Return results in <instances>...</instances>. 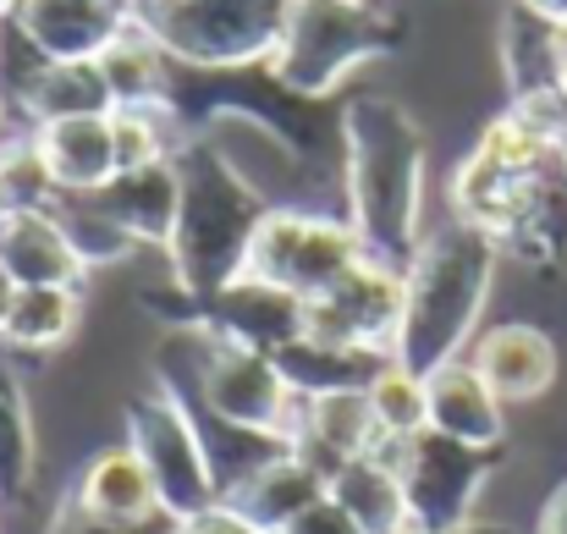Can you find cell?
<instances>
[{"label": "cell", "instance_id": "9c48e42d", "mask_svg": "<svg viewBox=\"0 0 567 534\" xmlns=\"http://www.w3.org/2000/svg\"><path fill=\"white\" fill-rule=\"evenodd\" d=\"M375 50V22L359 0H298L276 55V72L298 89H331L353 61Z\"/></svg>", "mask_w": 567, "mask_h": 534}, {"label": "cell", "instance_id": "30bf717a", "mask_svg": "<svg viewBox=\"0 0 567 534\" xmlns=\"http://www.w3.org/2000/svg\"><path fill=\"white\" fill-rule=\"evenodd\" d=\"M11 22L44 61H94L127 28V6L122 0H11Z\"/></svg>", "mask_w": 567, "mask_h": 534}, {"label": "cell", "instance_id": "f1b7e54d", "mask_svg": "<svg viewBox=\"0 0 567 534\" xmlns=\"http://www.w3.org/2000/svg\"><path fill=\"white\" fill-rule=\"evenodd\" d=\"M535 22H546V28H567V0H518Z\"/></svg>", "mask_w": 567, "mask_h": 534}, {"label": "cell", "instance_id": "83f0119b", "mask_svg": "<svg viewBox=\"0 0 567 534\" xmlns=\"http://www.w3.org/2000/svg\"><path fill=\"white\" fill-rule=\"evenodd\" d=\"M535 534H567V485L551 491V502H546V513H540V530Z\"/></svg>", "mask_w": 567, "mask_h": 534}, {"label": "cell", "instance_id": "44dd1931", "mask_svg": "<svg viewBox=\"0 0 567 534\" xmlns=\"http://www.w3.org/2000/svg\"><path fill=\"white\" fill-rule=\"evenodd\" d=\"M78 331V287H17L6 315V348L44 353Z\"/></svg>", "mask_w": 567, "mask_h": 534}, {"label": "cell", "instance_id": "ffe728a7", "mask_svg": "<svg viewBox=\"0 0 567 534\" xmlns=\"http://www.w3.org/2000/svg\"><path fill=\"white\" fill-rule=\"evenodd\" d=\"M94 66L111 89V105H161L166 94V50L133 22L94 55Z\"/></svg>", "mask_w": 567, "mask_h": 534}, {"label": "cell", "instance_id": "1f68e13d", "mask_svg": "<svg viewBox=\"0 0 567 534\" xmlns=\"http://www.w3.org/2000/svg\"><path fill=\"white\" fill-rule=\"evenodd\" d=\"M551 39H557V61H567V28H551Z\"/></svg>", "mask_w": 567, "mask_h": 534}, {"label": "cell", "instance_id": "ba28073f", "mask_svg": "<svg viewBox=\"0 0 567 534\" xmlns=\"http://www.w3.org/2000/svg\"><path fill=\"white\" fill-rule=\"evenodd\" d=\"M198 386H204L209 408L231 430L287 446L292 419H298V391L287 386V374L276 369L270 353L243 348V342H215L209 358H204V380Z\"/></svg>", "mask_w": 567, "mask_h": 534}, {"label": "cell", "instance_id": "7a4b0ae2", "mask_svg": "<svg viewBox=\"0 0 567 534\" xmlns=\"http://www.w3.org/2000/svg\"><path fill=\"white\" fill-rule=\"evenodd\" d=\"M353 232L380 265H408L419 215V138L391 105L353 111Z\"/></svg>", "mask_w": 567, "mask_h": 534}, {"label": "cell", "instance_id": "cb8c5ba5", "mask_svg": "<svg viewBox=\"0 0 567 534\" xmlns=\"http://www.w3.org/2000/svg\"><path fill=\"white\" fill-rule=\"evenodd\" d=\"M22 469H28V424L17 386L0 374V485H22Z\"/></svg>", "mask_w": 567, "mask_h": 534}, {"label": "cell", "instance_id": "4316f807", "mask_svg": "<svg viewBox=\"0 0 567 534\" xmlns=\"http://www.w3.org/2000/svg\"><path fill=\"white\" fill-rule=\"evenodd\" d=\"M183 534H265V530H254L243 513H231V507L220 502V507H209V513L188 518V524H183Z\"/></svg>", "mask_w": 567, "mask_h": 534}, {"label": "cell", "instance_id": "4dcf8cb0", "mask_svg": "<svg viewBox=\"0 0 567 534\" xmlns=\"http://www.w3.org/2000/svg\"><path fill=\"white\" fill-rule=\"evenodd\" d=\"M551 89H557V94L567 100V61H557V78H551Z\"/></svg>", "mask_w": 567, "mask_h": 534}, {"label": "cell", "instance_id": "6da1fadb", "mask_svg": "<svg viewBox=\"0 0 567 534\" xmlns=\"http://www.w3.org/2000/svg\"><path fill=\"white\" fill-rule=\"evenodd\" d=\"M491 237L468 220L441 232L419 259L402 270V331H396V358L430 374L435 363L457 358L463 337L480 320L485 287H491Z\"/></svg>", "mask_w": 567, "mask_h": 534}, {"label": "cell", "instance_id": "f546056e", "mask_svg": "<svg viewBox=\"0 0 567 534\" xmlns=\"http://www.w3.org/2000/svg\"><path fill=\"white\" fill-rule=\"evenodd\" d=\"M11 298H17V287L0 276V342H6V315H11Z\"/></svg>", "mask_w": 567, "mask_h": 534}, {"label": "cell", "instance_id": "836d02e7", "mask_svg": "<svg viewBox=\"0 0 567 534\" xmlns=\"http://www.w3.org/2000/svg\"><path fill=\"white\" fill-rule=\"evenodd\" d=\"M563 177H567V144H563Z\"/></svg>", "mask_w": 567, "mask_h": 534}, {"label": "cell", "instance_id": "8992f818", "mask_svg": "<svg viewBox=\"0 0 567 534\" xmlns=\"http://www.w3.org/2000/svg\"><path fill=\"white\" fill-rule=\"evenodd\" d=\"M370 452H385L402 496H408V518L413 534H452L468 530V507L480 496V480L491 469V452L446 441L435 430H419L408 441H375Z\"/></svg>", "mask_w": 567, "mask_h": 534}, {"label": "cell", "instance_id": "8fae6325", "mask_svg": "<svg viewBox=\"0 0 567 534\" xmlns=\"http://www.w3.org/2000/svg\"><path fill=\"white\" fill-rule=\"evenodd\" d=\"M424 430L463 441V446H480V452L502 446V435H507L502 397L485 386V374L468 358H446L424 374Z\"/></svg>", "mask_w": 567, "mask_h": 534}, {"label": "cell", "instance_id": "484cf974", "mask_svg": "<svg viewBox=\"0 0 567 534\" xmlns=\"http://www.w3.org/2000/svg\"><path fill=\"white\" fill-rule=\"evenodd\" d=\"M281 534H364V530H359V518L326 491V496H315V502H309V507H303Z\"/></svg>", "mask_w": 567, "mask_h": 534}, {"label": "cell", "instance_id": "4fadbf2b", "mask_svg": "<svg viewBox=\"0 0 567 534\" xmlns=\"http://www.w3.org/2000/svg\"><path fill=\"white\" fill-rule=\"evenodd\" d=\"M33 155L55 193L94 198L105 182H116V138L111 116H66L33 127Z\"/></svg>", "mask_w": 567, "mask_h": 534}, {"label": "cell", "instance_id": "277c9868", "mask_svg": "<svg viewBox=\"0 0 567 534\" xmlns=\"http://www.w3.org/2000/svg\"><path fill=\"white\" fill-rule=\"evenodd\" d=\"M364 259V237L342 220H320V215H259L254 237L243 248V270L237 281L287 292V298H315L331 281H342L353 265Z\"/></svg>", "mask_w": 567, "mask_h": 534}, {"label": "cell", "instance_id": "5bb4252c", "mask_svg": "<svg viewBox=\"0 0 567 534\" xmlns=\"http://www.w3.org/2000/svg\"><path fill=\"white\" fill-rule=\"evenodd\" d=\"M468 363L485 374V386L502 402H529V397H546L557 380V342L540 326L507 320V326H491L474 337Z\"/></svg>", "mask_w": 567, "mask_h": 534}, {"label": "cell", "instance_id": "5b68a950", "mask_svg": "<svg viewBox=\"0 0 567 534\" xmlns=\"http://www.w3.org/2000/svg\"><path fill=\"white\" fill-rule=\"evenodd\" d=\"M396 331H402V270L370 254L342 281L298 304V342L309 348L396 358Z\"/></svg>", "mask_w": 567, "mask_h": 534}, {"label": "cell", "instance_id": "d6a6232c", "mask_svg": "<svg viewBox=\"0 0 567 534\" xmlns=\"http://www.w3.org/2000/svg\"><path fill=\"white\" fill-rule=\"evenodd\" d=\"M452 534H502V530H452Z\"/></svg>", "mask_w": 567, "mask_h": 534}, {"label": "cell", "instance_id": "ac0fdd59", "mask_svg": "<svg viewBox=\"0 0 567 534\" xmlns=\"http://www.w3.org/2000/svg\"><path fill=\"white\" fill-rule=\"evenodd\" d=\"M364 534H413V518H408V496H402V480L391 469L385 452H364L353 463H342V474L326 485Z\"/></svg>", "mask_w": 567, "mask_h": 534}, {"label": "cell", "instance_id": "d4e9b609", "mask_svg": "<svg viewBox=\"0 0 567 534\" xmlns=\"http://www.w3.org/2000/svg\"><path fill=\"white\" fill-rule=\"evenodd\" d=\"M50 534H183V518H172V513H161V518H138V524H116V518H94V513H83L72 496H66V507L55 513V524Z\"/></svg>", "mask_w": 567, "mask_h": 534}, {"label": "cell", "instance_id": "603a6c76", "mask_svg": "<svg viewBox=\"0 0 567 534\" xmlns=\"http://www.w3.org/2000/svg\"><path fill=\"white\" fill-rule=\"evenodd\" d=\"M111 138H116V177L166 161V138H161L155 105H116L111 111Z\"/></svg>", "mask_w": 567, "mask_h": 534}, {"label": "cell", "instance_id": "7402d4cb", "mask_svg": "<svg viewBox=\"0 0 567 534\" xmlns=\"http://www.w3.org/2000/svg\"><path fill=\"white\" fill-rule=\"evenodd\" d=\"M370 419H375V441H408L424 430V374L402 358H385L370 386H364Z\"/></svg>", "mask_w": 567, "mask_h": 534}, {"label": "cell", "instance_id": "9a60e30c", "mask_svg": "<svg viewBox=\"0 0 567 534\" xmlns=\"http://www.w3.org/2000/svg\"><path fill=\"white\" fill-rule=\"evenodd\" d=\"M315 496H326V480L281 446V452H270L259 469H248V474L226 491V507L243 513L254 530L281 534L303 507H309V502H315Z\"/></svg>", "mask_w": 567, "mask_h": 534}, {"label": "cell", "instance_id": "7c38bea8", "mask_svg": "<svg viewBox=\"0 0 567 534\" xmlns=\"http://www.w3.org/2000/svg\"><path fill=\"white\" fill-rule=\"evenodd\" d=\"M0 276L11 287H78L83 254L55 209H0Z\"/></svg>", "mask_w": 567, "mask_h": 534}, {"label": "cell", "instance_id": "e0dca14e", "mask_svg": "<svg viewBox=\"0 0 567 534\" xmlns=\"http://www.w3.org/2000/svg\"><path fill=\"white\" fill-rule=\"evenodd\" d=\"M177 204H183V172L144 166V172H122L94 193V209L122 232V237H150V243H172L177 232Z\"/></svg>", "mask_w": 567, "mask_h": 534}, {"label": "cell", "instance_id": "d6986e66", "mask_svg": "<svg viewBox=\"0 0 567 534\" xmlns=\"http://www.w3.org/2000/svg\"><path fill=\"white\" fill-rule=\"evenodd\" d=\"M22 111L39 122H66V116H111V89L100 78L94 61H44L33 72V83L17 94Z\"/></svg>", "mask_w": 567, "mask_h": 534}, {"label": "cell", "instance_id": "2e32d148", "mask_svg": "<svg viewBox=\"0 0 567 534\" xmlns=\"http://www.w3.org/2000/svg\"><path fill=\"white\" fill-rule=\"evenodd\" d=\"M72 502L94 518H116V524H138V518H161L166 502H161V485L150 474V463L133 452V446H111L100 452L78 485H72Z\"/></svg>", "mask_w": 567, "mask_h": 534}, {"label": "cell", "instance_id": "52a82bcc", "mask_svg": "<svg viewBox=\"0 0 567 534\" xmlns=\"http://www.w3.org/2000/svg\"><path fill=\"white\" fill-rule=\"evenodd\" d=\"M127 446L150 463V474H155L161 502H166L172 518L188 524L198 513L220 507L215 463H209L204 441L193 435V424H188V413L177 408V397H150V402H138V408H133V441H127Z\"/></svg>", "mask_w": 567, "mask_h": 534}, {"label": "cell", "instance_id": "3957f363", "mask_svg": "<svg viewBox=\"0 0 567 534\" xmlns=\"http://www.w3.org/2000/svg\"><path fill=\"white\" fill-rule=\"evenodd\" d=\"M127 22L144 28L166 55L198 66H237L270 55L298 0H122Z\"/></svg>", "mask_w": 567, "mask_h": 534}]
</instances>
